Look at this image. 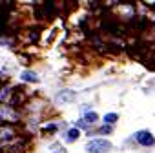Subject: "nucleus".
Wrapping results in <instances>:
<instances>
[{"label": "nucleus", "instance_id": "obj_1", "mask_svg": "<svg viewBox=\"0 0 155 153\" xmlns=\"http://www.w3.org/2000/svg\"><path fill=\"white\" fill-rule=\"evenodd\" d=\"M111 149V142L110 140H104V138H97V140H91L88 142L86 146V151L90 153H106Z\"/></svg>", "mask_w": 155, "mask_h": 153}, {"label": "nucleus", "instance_id": "obj_2", "mask_svg": "<svg viewBox=\"0 0 155 153\" xmlns=\"http://www.w3.org/2000/svg\"><path fill=\"white\" fill-rule=\"evenodd\" d=\"M135 138H137V142H139V144H142V146H151V144H155V138H153V137H151V133H150V131H146V129L139 131V133L135 135Z\"/></svg>", "mask_w": 155, "mask_h": 153}, {"label": "nucleus", "instance_id": "obj_3", "mask_svg": "<svg viewBox=\"0 0 155 153\" xmlns=\"http://www.w3.org/2000/svg\"><path fill=\"white\" fill-rule=\"evenodd\" d=\"M77 99V93L75 91H60L58 95H57V100L58 102H71V100H75Z\"/></svg>", "mask_w": 155, "mask_h": 153}, {"label": "nucleus", "instance_id": "obj_4", "mask_svg": "<svg viewBox=\"0 0 155 153\" xmlns=\"http://www.w3.org/2000/svg\"><path fill=\"white\" fill-rule=\"evenodd\" d=\"M79 129H77V128H71L69 131H66V135H64V138L68 140V142H75L77 138H79Z\"/></svg>", "mask_w": 155, "mask_h": 153}, {"label": "nucleus", "instance_id": "obj_5", "mask_svg": "<svg viewBox=\"0 0 155 153\" xmlns=\"http://www.w3.org/2000/svg\"><path fill=\"white\" fill-rule=\"evenodd\" d=\"M22 80H26V82H38V76L33 73V71H24L22 73Z\"/></svg>", "mask_w": 155, "mask_h": 153}, {"label": "nucleus", "instance_id": "obj_6", "mask_svg": "<svg viewBox=\"0 0 155 153\" xmlns=\"http://www.w3.org/2000/svg\"><path fill=\"white\" fill-rule=\"evenodd\" d=\"M117 119H119V115H117V113H108V115L104 117V122L110 126V124H115V122H117Z\"/></svg>", "mask_w": 155, "mask_h": 153}, {"label": "nucleus", "instance_id": "obj_7", "mask_svg": "<svg viewBox=\"0 0 155 153\" xmlns=\"http://www.w3.org/2000/svg\"><path fill=\"white\" fill-rule=\"evenodd\" d=\"M97 113H86V119H84V122L86 124H93V122H97Z\"/></svg>", "mask_w": 155, "mask_h": 153}, {"label": "nucleus", "instance_id": "obj_8", "mask_svg": "<svg viewBox=\"0 0 155 153\" xmlns=\"http://www.w3.org/2000/svg\"><path fill=\"white\" fill-rule=\"evenodd\" d=\"M110 129H111V128H110V126H108V124H106V126H104V128H101V129H99V133H104V135H106V133H108V131H110Z\"/></svg>", "mask_w": 155, "mask_h": 153}, {"label": "nucleus", "instance_id": "obj_9", "mask_svg": "<svg viewBox=\"0 0 155 153\" xmlns=\"http://www.w3.org/2000/svg\"><path fill=\"white\" fill-rule=\"evenodd\" d=\"M55 129H57V126H55V124H51V126H48V128H46V131H55Z\"/></svg>", "mask_w": 155, "mask_h": 153}, {"label": "nucleus", "instance_id": "obj_10", "mask_svg": "<svg viewBox=\"0 0 155 153\" xmlns=\"http://www.w3.org/2000/svg\"><path fill=\"white\" fill-rule=\"evenodd\" d=\"M77 126H79V128H86V122L84 120H79V122H77Z\"/></svg>", "mask_w": 155, "mask_h": 153}]
</instances>
